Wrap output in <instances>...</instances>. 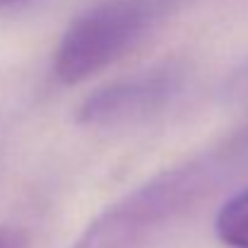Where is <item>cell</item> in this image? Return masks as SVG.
<instances>
[{"instance_id":"277c9868","label":"cell","mask_w":248,"mask_h":248,"mask_svg":"<svg viewBox=\"0 0 248 248\" xmlns=\"http://www.w3.org/2000/svg\"><path fill=\"white\" fill-rule=\"evenodd\" d=\"M217 239L229 248H248V188L232 195L215 217Z\"/></svg>"},{"instance_id":"5b68a950","label":"cell","mask_w":248,"mask_h":248,"mask_svg":"<svg viewBox=\"0 0 248 248\" xmlns=\"http://www.w3.org/2000/svg\"><path fill=\"white\" fill-rule=\"evenodd\" d=\"M0 248H29V241L22 229L0 224Z\"/></svg>"},{"instance_id":"52a82bcc","label":"cell","mask_w":248,"mask_h":248,"mask_svg":"<svg viewBox=\"0 0 248 248\" xmlns=\"http://www.w3.org/2000/svg\"><path fill=\"white\" fill-rule=\"evenodd\" d=\"M246 140H248V133H246Z\"/></svg>"},{"instance_id":"6da1fadb","label":"cell","mask_w":248,"mask_h":248,"mask_svg":"<svg viewBox=\"0 0 248 248\" xmlns=\"http://www.w3.org/2000/svg\"><path fill=\"white\" fill-rule=\"evenodd\" d=\"M227 155L164 169L108 205L73 248H155L217 183Z\"/></svg>"},{"instance_id":"3957f363","label":"cell","mask_w":248,"mask_h":248,"mask_svg":"<svg viewBox=\"0 0 248 248\" xmlns=\"http://www.w3.org/2000/svg\"><path fill=\"white\" fill-rule=\"evenodd\" d=\"M190 80L181 61H164L89 92L78 106V123L87 128H123L147 121L176 104Z\"/></svg>"},{"instance_id":"8992f818","label":"cell","mask_w":248,"mask_h":248,"mask_svg":"<svg viewBox=\"0 0 248 248\" xmlns=\"http://www.w3.org/2000/svg\"><path fill=\"white\" fill-rule=\"evenodd\" d=\"M15 2H22V0H0V7H7V5H15Z\"/></svg>"},{"instance_id":"7a4b0ae2","label":"cell","mask_w":248,"mask_h":248,"mask_svg":"<svg viewBox=\"0 0 248 248\" xmlns=\"http://www.w3.org/2000/svg\"><path fill=\"white\" fill-rule=\"evenodd\" d=\"M178 0H101L65 29L53 75L63 84H80L135 48Z\"/></svg>"}]
</instances>
